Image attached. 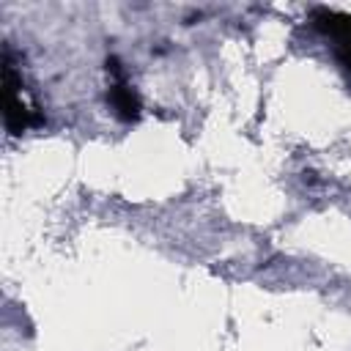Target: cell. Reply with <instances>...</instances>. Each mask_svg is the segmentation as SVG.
<instances>
[{"label": "cell", "mask_w": 351, "mask_h": 351, "mask_svg": "<svg viewBox=\"0 0 351 351\" xmlns=\"http://www.w3.org/2000/svg\"><path fill=\"white\" fill-rule=\"evenodd\" d=\"M3 118H5V129L11 134H22L27 126L44 123V115L36 107L25 104V99H22V82L14 71L8 49L3 52Z\"/></svg>", "instance_id": "obj_1"}, {"label": "cell", "mask_w": 351, "mask_h": 351, "mask_svg": "<svg viewBox=\"0 0 351 351\" xmlns=\"http://www.w3.org/2000/svg\"><path fill=\"white\" fill-rule=\"evenodd\" d=\"M310 22L315 30H321L337 41V60L351 74V14H340V11H329V8H313Z\"/></svg>", "instance_id": "obj_2"}, {"label": "cell", "mask_w": 351, "mask_h": 351, "mask_svg": "<svg viewBox=\"0 0 351 351\" xmlns=\"http://www.w3.org/2000/svg\"><path fill=\"white\" fill-rule=\"evenodd\" d=\"M107 99H110V104H112L115 115H118L121 121H126V123L137 121V118H140V112H143L140 96L126 85V80H115V82L110 85V90H107Z\"/></svg>", "instance_id": "obj_3"}]
</instances>
